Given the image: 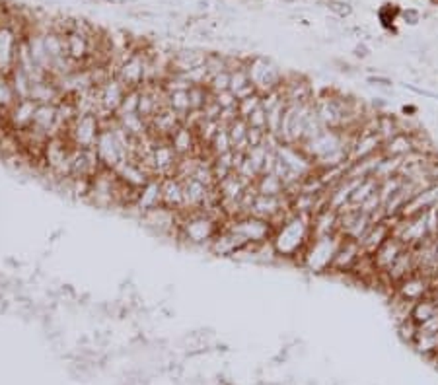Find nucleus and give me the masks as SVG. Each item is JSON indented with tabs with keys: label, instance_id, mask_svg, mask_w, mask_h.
<instances>
[{
	"label": "nucleus",
	"instance_id": "nucleus-11",
	"mask_svg": "<svg viewBox=\"0 0 438 385\" xmlns=\"http://www.w3.org/2000/svg\"><path fill=\"white\" fill-rule=\"evenodd\" d=\"M430 292H432V281H430L429 276H425L422 273L419 271H415L413 274H409L407 279L399 282L396 290H394V294H398L399 298H403L407 302H419L422 298L430 296Z\"/></svg>",
	"mask_w": 438,
	"mask_h": 385
},
{
	"label": "nucleus",
	"instance_id": "nucleus-22",
	"mask_svg": "<svg viewBox=\"0 0 438 385\" xmlns=\"http://www.w3.org/2000/svg\"><path fill=\"white\" fill-rule=\"evenodd\" d=\"M403 249H406V245H403L396 236H389L388 240L384 241V245H382V248L372 255L376 271H378V273H386L389 267L394 265V261L401 255Z\"/></svg>",
	"mask_w": 438,
	"mask_h": 385
},
{
	"label": "nucleus",
	"instance_id": "nucleus-13",
	"mask_svg": "<svg viewBox=\"0 0 438 385\" xmlns=\"http://www.w3.org/2000/svg\"><path fill=\"white\" fill-rule=\"evenodd\" d=\"M35 109H37V104L33 99H18L4 115L10 130L20 135V133H24V130L32 127Z\"/></svg>",
	"mask_w": 438,
	"mask_h": 385
},
{
	"label": "nucleus",
	"instance_id": "nucleus-6",
	"mask_svg": "<svg viewBox=\"0 0 438 385\" xmlns=\"http://www.w3.org/2000/svg\"><path fill=\"white\" fill-rule=\"evenodd\" d=\"M226 226L243 241V245H248V243L250 245L267 243V241L273 240V233H275V226L271 224L269 220L253 216V214H242V216L230 218Z\"/></svg>",
	"mask_w": 438,
	"mask_h": 385
},
{
	"label": "nucleus",
	"instance_id": "nucleus-20",
	"mask_svg": "<svg viewBox=\"0 0 438 385\" xmlns=\"http://www.w3.org/2000/svg\"><path fill=\"white\" fill-rule=\"evenodd\" d=\"M389 236H391V220H389V218L372 224V228L366 232L365 238L358 241V243H360V249H363V253L372 257L374 253L384 245V241L388 240Z\"/></svg>",
	"mask_w": 438,
	"mask_h": 385
},
{
	"label": "nucleus",
	"instance_id": "nucleus-1",
	"mask_svg": "<svg viewBox=\"0 0 438 385\" xmlns=\"http://www.w3.org/2000/svg\"><path fill=\"white\" fill-rule=\"evenodd\" d=\"M312 240V216L308 214H292L283 224L276 226L273 233V248L281 263H294L300 265L302 253L308 248Z\"/></svg>",
	"mask_w": 438,
	"mask_h": 385
},
{
	"label": "nucleus",
	"instance_id": "nucleus-31",
	"mask_svg": "<svg viewBox=\"0 0 438 385\" xmlns=\"http://www.w3.org/2000/svg\"><path fill=\"white\" fill-rule=\"evenodd\" d=\"M166 105L170 107L171 111H176L181 115L183 119H187L191 115V99H189V90H181V92H171L166 94Z\"/></svg>",
	"mask_w": 438,
	"mask_h": 385
},
{
	"label": "nucleus",
	"instance_id": "nucleus-10",
	"mask_svg": "<svg viewBox=\"0 0 438 385\" xmlns=\"http://www.w3.org/2000/svg\"><path fill=\"white\" fill-rule=\"evenodd\" d=\"M156 207H162V179L160 177L148 179V183L138 189L137 197H135V204L127 212L135 214L138 220L142 212L156 209Z\"/></svg>",
	"mask_w": 438,
	"mask_h": 385
},
{
	"label": "nucleus",
	"instance_id": "nucleus-37",
	"mask_svg": "<svg viewBox=\"0 0 438 385\" xmlns=\"http://www.w3.org/2000/svg\"><path fill=\"white\" fill-rule=\"evenodd\" d=\"M257 107H261V94H257V92L238 102V113H240L242 119H248Z\"/></svg>",
	"mask_w": 438,
	"mask_h": 385
},
{
	"label": "nucleus",
	"instance_id": "nucleus-7",
	"mask_svg": "<svg viewBox=\"0 0 438 385\" xmlns=\"http://www.w3.org/2000/svg\"><path fill=\"white\" fill-rule=\"evenodd\" d=\"M102 119L96 113H80L68 125L65 137L74 148H94L102 133Z\"/></svg>",
	"mask_w": 438,
	"mask_h": 385
},
{
	"label": "nucleus",
	"instance_id": "nucleus-8",
	"mask_svg": "<svg viewBox=\"0 0 438 385\" xmlns=\"http://www.w3.org/2000/svg\"><path fill=\"white\" fill-rule=\"evenodd\" d=\"M127 90L123 86L121 82L117 80L115 76L111 78H107L104 84H99L96 88V94H97V102H99V119H104V117H114L117 109L121 107V102L125 94H127Z\"/></svg>",
	"mask_w": 438,
	"mask_h": 385
},
{
	"label": "nucleus",
	"instance_id": "nucleus-9",
	"mask_svg": "<svg viewBox=\"0 0 438 385\" xmlns=\"http://www.w3.org/2000/svg\"><path fill=\"white\" fill-rule=\"evenodd\" d=\"M24 33H18L8 22L0 24V74H8L16 63V51Z\"/></svg>",
	"mask_w": 438,
	"mask_h": 385
},
{
	"label": "nucleus",
	"instance_id": "nucleus-2",
	"mask_svg": "<svg viewBox=\"0 0 438 385\" xmlns=\"http://www.w3.org/2000/svg\"><path fill=\"white\" fill-rule=\"evenodd\" d=\"M220 222L211 216L207 210H195V212H179V245L185 249H207L212 238L217 236Z\"/></svg>",
	"mask_w": 438,
	"mask_h": 385
},
{
	"label": "nucleus",
	"instance_id": "nucleus-12",
	"mask_svg": "<svg viewBox=\"0 0 438 385\" xmlns=\"http://www.w3.org/2000/svg\"><path fill=\"white\" fill-rule=\"evenodd\" d=\"M360 255H363L360 243L357 240H351V238H343L339 243V249L335 253V259H333L329 274H351V271L355 269Z\"/></svg>",
	"mask_w": 438,
	"mask_h": 385
},
{
	"label": "nucleus",
	"instance_id": "nucleus-25",
	"mask_svg": "<svg viewBox=\"0 0 438 385\" xmlns=\"http://www.w3.org/2000/svg\"><path fill=\"white\" fill-rule=\"evenodd\" d=\"M230 92L238 97V102L255 94V88H253L252 80L248 76V71H245V64L236 66V68L230 71Z\"/></svg>",
	"mask_w": 438,
	"mask_h": 385
},
{
	"label": "nucleus",
	"instance_id": "nucleus-33",
	"mask_svg": "<svg viewBox=\"0 0 438 385\" xmlns=\"http://www.w3.org/2000/svg\"><path fill=\"white\" fill-rule=\"evenodd\" d=\"M18 97L12 90V84H10L8 76L6 74H0V115L4 117L6 111H8L12 105L16 104Z\"/></svg>",
	"mask_w": 438,
	"mask_h": 385
},
{
	"label": "nucleus",
	"instance_id": "nucleus-32",
	"mask_svg": "<svg viewBox=\"0 0 438 385\" xmlns=\"http://www.w3.org/2000/svg\"><path fill=\"white\" fill-rule=\"evenodd\" d=\"M207 150L211 154L212 158L214 156H222V154L232 152V142H230V135H228V128L224 125H220V128L217 130V135L212 137V140L207 146Z\"/></svg>",
	"mask_w": 438,
	"mask_h": 385
},
{
	"label": "nucleus",
	"instance_id": "nucleus-36",
	"mask_svg": "<svg viewBox=\"0 0 438 385\" xmlns=\"http://www.w3.org/2000/svg\"><path fill=\"white\" fill-rule=\"evenodd\" d=\"M138 102H140V88H129L127 94L123 97L121 107L117 109L115 115H130V113H138Z\"/></svg>",
	"mask_w": 438,
	"mask_h": 385
},
{
	"label": "nucleus",
	"instance_id": "nucleus-21",
	"mask_svg": "<svg viewBox=\"0 0 438 385\" xmlns=\"http://www.w3.org/2000/svg\"><path fill=\"white\" fill-rule=\"evenodd\" d=\"M333 233H339V212L324 207L312 216V238L333 236Z\"/></svg>",
	"mask_w": 438,
	"mask_h": 385
},
{
	"label": "nucleus",
	"instance_id": "nucleus-14",
	"mask_svg": "<svg viewBox=\"0 0 438 385\" xmlns=\"http://www.w3.org/2000/svg\"><path fill=\"white\" fill-rule=\"evenodd\" d=\"M207 53L205 49L199 47H178L171 51L170 59V71L174 73H189L193 68H199L203 66L205 59H207Z\"/></svg>",
	"mask_w": 438,
	"mask_h": 385
},
{
	"label": "nucleus",
	"instance_id": "nucleus-35",
	"mask_svg": "<svg viewBox=\"0 0 438 385\" xmlns=\"http://www.w3.org/2000/svg\"><path fill=\"white\" fill-rule=\"evenodd\" d=\"M396 329H398L399 341L407 346L413 345V341L417 338V335H419V325H417V321H415L413 317H407V319H403L401 323H398Z\"/></svg>",
	"mask_w": 438,
	"mask_h": 385
},
{
	"label": "nucleus",
	"instance_id": "nucleus-18",
	"mask_svg": "<svg viewBox=\"0 0 438 385\" xmlns=\"http://www.w3.org/2000/svg\"><path fill=\"white\" fill-rule=\"evenodd\" d=\"M32 128L33 130H37V133H41V135H45V137H49V138L61 135V130H59L57 105H53V104L37 105V109H35V115H33Z\"/></svg>",
	"mask_w": 438,
	"mask_h": 385
},
{
	"label": "nucleus",
	"instance_id": "nucleus-30",
	"mask_svg": "<svg viewBox=\"0 0 438 385\" xmlns=\"http://www.w3.org/2000/svg\"><path fill=\"white\" fill-rule=\"evenodd\" d=\"M255 189H257L261 195H269V197H283L284 195L283 179L276 177L275 173H263V176L257 177Z\"/></svg>",
	"mask_w": 438,
	"mask_h": 385
},
{
	"label": "nucleus",
	"instance_id": "nucleus-15",
	"mask_svg": "<svg viewBox=\"0 0 438 385\" xmlns=\"http://www.w3.org/2000/svg\"><path fill=\"white\" fill-rule=\"evenodd\" d=\"M114 171L115 176L119 177L123 183L127 185V187H130V189H135V191H138L142 185L148 183V179L154 177L145 168V166H142V164H140V161L135 160V158H129V160L121 161Z\"/></svg>",
	"mask_w": 438,
	"mask_h": 385
},
{
	"label": "nucleus",
	"instance_id": "nucleus-27",
	"mask_svg": "<svg viewBox=\"0 0 438 385\" xmlns=\"http://www.w3.org/2000/svg\"><path fill=\"white\" fill-rule=\"evenodd\" d=\"M378 137L382 138V142H388L389 138H394L396 135H399V121H398V113H378Z\"/></svg>",
	"mask_w": 438,
	"mask_h": 385
},
{
	"label": "nucleus",
	"instance_id": "nucleus-39",
	"mask_svg": "<svg viewBox=\"0 0 438 385\" xmlns=\"http://www.w3.org/2000/svg\"><path fill=\"white\" fill-rule=\"evenodd\" d=\"M212 99L214 104L219 105L220 109H232V107H238V97L226 90V92H219V94H212Z\"/></svg>",
	"mask_w": 438,
	"mask_h": 385
},
{
	"label": "nucleus",
	"instance_id": "nucleus-4",
	"mask_svg": "<svg viewBox=\"0 0 438 385\" xmlns=\"http://www.w3.org/2000/svg\"><path fill=\"white\" fill-rule=\"evenodd\" d=\"M245 71L252 80L257 94L265 96L269 92H275L283 84V68L265 55H250L245 61Z\"/></svg>",
	"mask_w": 438,
	"mask_h": 385
},
{
	"label": "nucleus",
	"instance_id": "nucleus-24",
	"mask_svg": "<svg viewBox=\"0 0 438 385\" xmlns=\"http://www.w3.org/2000/svg\"><path fill=\"white\" fill-rule=\"evenodd\" d=\"M411 152H415L413 138H411V135H406V133H399L394 138H389L388 142L382 145V154L388 156V158H399V160H403Z\"/></svg>",
	"mask_w": 438,
	"mask_h": 385
},
{
	"label": "nucleus",
	"instance_id": "nucleus-34",
	"mask_svg": "<svg viewBox=\"0 0 438 385\" xmlns=\"http://www.w3.org/2000/svg\"><path fill=\"white\" fill-rule=\"evenodd\" d=\"M211 90L207 86H191L189 88V99H191V111L201 113L203 107L211 102Z\"/></svg>",
	"mask_w": 438,
	"mask_h": 385
},
{
	"label": "nucleus",
	"instance_id": "nucleus-28",
	"mask_svg": "<svg viewBox=\"0 0 438 385\" xmlns=\"http://www.w3.org/2000/svg\"><path fill=\"white\" fill-rule=\"evenodd\" d=\"M8 80L12 84V90H14V94H16L18 99H30L32 96V78L24 73V71H20V68H12L8 74Z\"/></svg>",
	"mask_w": 438,
	"mask_h": 385
},
{
	"label": "nucleus",
	"instance_id": "nucleus-26",
	"mask_svg": "<svg viewBox=\"0 0 438 385\" xmlns=\"http://www.w3.org/2000/svg\"><path fill=\"white\" fill-rule=\"evenodd\" d=\"M226 128L228 135H230V142H232V150L243 154L248 152V148H250V145H248V121L238 117Z\"/></svg>",
	"mask_w": 438,
	"mask_h": 385
},
{
	"label": "nucleus",
	"instance_id": "nucleus-29",
	"mask_svg": "<svg viewBox=\"0 0 438 385\" xmlns=\"http://www.w3.org/2000/svg\"><path fill=\"white\" fill-rule=\"evenodd\" d=\"M434 315H438V304L432 296L422 298L419 302H415L413 307H411V317L417 321V325L432 319Z\"/></svg>",
	"mask_w": 438,
	"mask_h": 385
},
{
	"label": "nucleus",
	"instance_id": "nucleus-41",
	"mask_svg": "<svg viewBox=\"0 0 438 385\" xmlns=\"http://www.w3.org/2000/svg\"><path fill=\"white\" fill-rule=\"evenodd\" d=\"M10 307H12V300H10L6 294L0 292V315H4L6 312H10Z\"/></svg>",
	"mask_w": 438,
	"mask_h": 385
},
{
	"label": "nucleus",
	"instance_id": "nucleus-23",
	"mask_svg": "<svg viewBox=\"0 0 438 385\" xmlns=\"http://www.w3.org/2000/svg\"><path fill=\"white\" fill-rule=\"evenodd\" d=\"M63 92L57 86V82L53 80L51 76L43 78V80H37L32 84V96L30 99H33L37 105L53 104L57 105L61 99H63Z\"/></svg>",
	"mask_w": 438,
	"mask_h": 385
},
{
	"label": "nucleus",
	"instance_id": "nucleus-19",
	"mask_svg": "<svg viewBox=\"0 0 438 385\" xmlns=\"http://www.w3.org/2000/svg\"><path fill=\"white\" fill-rule=\"evenodd\" d=\"M162 179V204L176 212H183L185 195H183V179L178 176L160 177Z\"/></svg>",
	"mask_w": 438,
	"mask_h": 385
},
{
	"label": "nucleus",
	"instance_id": "nucleus-3",
	"mask_svg": "<svg viewBox=\"0 0 438 385\" xmlns=\"http://www.w3.org/2000/svg\"><path fill=\"white\" fill-rule=\"evenodd\" d=\"M341 240H343L341 233L322 236V238H312L306 251L302 253L300 259L302 269L312 274H329V269H331L335 253H337V249H339Z\"/></svg>",
	"mask_w": 438,
	"mask_h": 385
},
{
	"label": "nucleus",
	"instance_id": "nucleus-5",
	"mask_svg": "<svg viewBox=\"0 0 438 385\" xmlns=\"http://www.w3.org/2000/svg\"><path fill=\"white\" fill-rule=\"evenodd\" d=\"M138 224L145 228L156 240H174L178 241L179 230V212L168 207H156L142 212L138 216Z\"/></svg>",
	"mask_w": 438,
	"mask_h": 385
},
{
	"label": "nucleus",
	"instance_id": "nucleus-38",
	"mask_svg": "<svg viewBox=\"0 0 438 385\" xmlns=\"http://www.w3.org/2000/svg\"><path fill=\"white\" fill-rule=\"evenodd\" d=\"M207 88L211 90V94H219V92L230 90V71H224V73L211 76L209 82H207Z\"/></svg>",
	"mask_w": 438,
	"mask_h": 385
},
{
	"label": "nucleus",
	"instance_id": "nucleus-17",
	"mask_svg": "<svg viewBox=\"0 0 438 385\" xmlns=\"http://www.w3.org/2000/svg\"><path fill=\"white\" fill-rule=\"evenodd\" d=\"M242 245L243 241L240 240L226 224H224L219 228V232H217V236L212 238L207 251H209L211 255L220 257V259H230V257L234 255L236 251L242 248Z\"/></svg>",
	"mask_w": 438,
	"mask_h": 385
},
{
	"label": "nucleus",
	"instance_id": "nucleus-42",
	"mask_svg": "<svg viewBox=\"0 0 438 385\" xmlns=\"http://www.w3.org/2000/svg\"><path fill=\"white\" fill-rule=\"evenodd\" d=\"M430 296L434 298V300H437V304H438V276H434V279H432V292H430Z\"/></svg>",
	"mask_w": 438,
	"mask_h": 385
},
{
	"label": "nucleus",
	"instance_id": "nucleus-40",
	"mask_svg": "<svg viewBox=\"0 0 438 385\" xmlns=\"http://www.w3.org/2000/svg\"><path fill=\"white\" fill-rule=\"evenodd\" d=\"M245 121H248L250 127L260 128V130H267V113H265L263 107H257Z\"/></svg>",
	"mask_w": 438,
	"mask_h": 385
},
{
	"label": "nucleus",
	"instance_id": "nucleus-16",
	"mask_svg": "<svg viewBox=\"0 0 438 385\" xmlns=\"http://www.w3.org/2000/svg\"><path fill=\"white\" fill-rule=\"evenodd\" d=\"M168 140H170L171 148L176 150L179 158L201 154V150H203V146L199 142V137H197V130L191 125H187V123H183Z\"/></svg>",
	"mask_w": 438,
	"mask_h": 385
}]
</instances>
